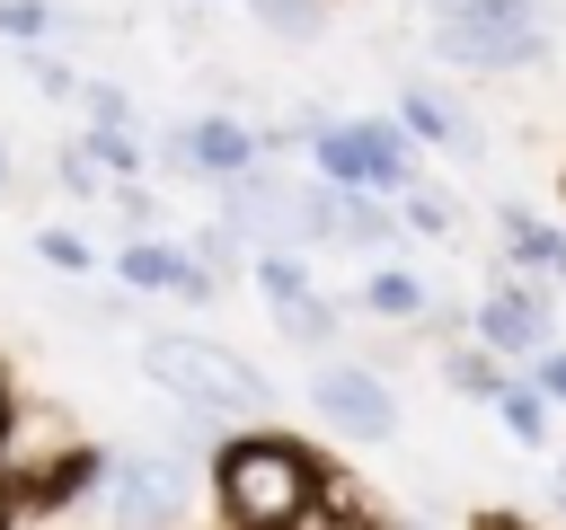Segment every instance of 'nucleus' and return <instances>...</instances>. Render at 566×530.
Returning a JSON list of instances; mask_svg holds the SVG:
<instances>
[{
  "label": "nucleus",
  "mask_w": 566,
  "mask_h": 530,
  "mask_svg": "<svg viewBox=\"0 0 566 530\" xmlns=\"http://www.w3.org/2000/svg\"><path fill=\"white\" fill-rule=\"evenodd\" d=\"M433 53H442L451 71H478V80H495V71H539V62L557 53V18H548L539 0H460V18L433 26Z\"/></svg>",
  "instance_id": "3"
},
{
  "label": "nucleus",
  "mask_w": 566,
  "mask_h": 530,
  "mask_svg": "<svg viewBox=\"0 0 566 530\" xmlns=\"http://www.w3.org/2000/svg\"><path fill=\"white\" fill-rule=\"evenodd\" d=\"M248 18H256L265 35H292V44H301V35H318V26L336 18V0H248Z\"/></svg>",
  "instance_id": "19"
},
{
  "label": "nucleus",
  "mask_w": 566,
  "mask_h": 530,
  "mask_svg": "<svg viewBox=\"0 0 566 530\" xmlns=\"http://www.w3.org/2000/svg\"><path fill=\"white\" fill-rule=\"evenodd\" d=\"M522 380H531V389H539L548 406H566V344H548V353H539V362H531Z\"/></svg>",
  "instance_id": "26"
},
{
  "label": "nucleus",
  "mask_w": 566,
  "mask_h": 530,
  "mask_svg": "<svg viewBox=\"0 0 566 530\" xmlns=\"http://www.w3.org/2000/svg\"><path fill=\"white\" fill-rule=\"evenodd\" d=\"M548 504H557V521H566V468H557V477H548Z\"/></svg>",
  "instance_id": "29"
},
{
  "label": "nucleus",
  "mask_w": 566,
  "mask_h": 530,
  "mask_svg": "<svg viewBox=\"0 0 566 530\" xmlns=\"http://www.w3.org/2000/svg\"><path fill=\"white\" fill-rule=\"evenodd\" d=\"M363 309H371V318H416V327H424V309H433V283H424V274H407V265H371V283H363Z\"/></svg>",
  "instance_id": "15"
},
{
  "label": "nucleus",
  "mask_w": 566,
  "mask_h": 530,
  "mask_svg": "<svg viewBox=\"0 0 566 530\" xmlns=\"http://www.w3.org/2000/svg\"><path fill=\"white\" fill-rule=\"evenodd\" d=\"M478 344L495 353V362H539L548 344H557V283H531V274H495L486 292H478Z\"/></svg>",
  "instance_id": "6"
},
{
  "label": "nucleus",
  "mask_w": 566,
  "mask_h": 530,
  "mask_svg": "<svg viewBox=\"0 0 566 530\" xmlns=\"http://www.w3.org/2000/svg\"><path fill=\"white\" fill-rule=\"evenodd\" d=\"M398 221H407V239H451V230H460V194L433 186V177H416V186L398 194Z\"/></svg>",
  "instance_id": "17"
},
{
  "label": "nucleus",
  "mask_w": 566,
  "mask_h": 530,
  "mask_svg": "<svg viewBox=\"0 0 566 530\" xmlns=\"http://www.w3.org/2000/svg\"><path fill=\"white\" fill-rule=\"evenodd\" d=\"M442 380H451L460 398H486V406H495V398L513 389V362H495V353L469 336V344H442Z\"/></svg>",
  "instance_id": "16"
},
{
  "label": "nucleus",
  "mask_w": 566,
  "mask_h": 530,
  "mask_svg": "<svg viewBox=\"0 0 566 530\" xmlns=\"http://www.w3.org/2000/svg\"><path fill=\"white\" fill-rule=\"evenodd\" d=\"M177 141H186V168L195 177H212V186H239V177H256L265 168V141H256V124H239V115H186L177 124Z\"/></svg>",
  "instance_id": "8"
},
{
  "label": "nucleus",
  "mask_w": 566,
  "mask_h": 530,
  "mask_svg": "<svg viewBox=\"0 0 566 530\" xmlns=\"http://www.w3.org/2000/svg\"><path fill=\"white\" fill-rule=\"evenodd\" d=\"M150 203H159L150 186H115V221H124L133 239H150Z\"/></svg>",
  "instance_id": "27"
},
{
  "label": "nucleus",
  "mask_w": 566,
  "mask_h": 530,
  "mask_svg": "<svg viewBox=\"0 0 566 530\" xmlns=\"http://www.w3.org/2000/svg\"><path fill=\"white\" fill-rule=\"evenodd\" d=\"M0 35H18V44L35 53L44 35H62V9H53V0H0Z\"/></svg>",
  "instance_id": "23"
},
{
  "label": "nucleus",
  "mask_w": 566,
  "mask_h": 530,
  "mask_svg": "<svg viewBox=\"0 0 566 530\" xmlns=\"http://www.w3.org/2000/svg\"><path fill=\"white\" fill-rule=\"evenodd\" d=\"M0 451H9V433H0Z\"/></svg>",
  "instance_id": "31"
},
{
  "label": "nucleus",
  "mask_w": 566,
  "mask_h": 530,
  "mask_svg": "<svg viewBox=\"0 0 566 530\" xmlns=\"http://www.w3.org/2000/svg\"><path fill=\"white\" fill-rule=\"evenodd\" d=\"M27 80H35L53 106H80V97H88V71H71V62H62V53H44V44L27 53Z\"/></svg>",
  "instance_id": "22"
},
{
  "label": "nucleus",
  "mask_w": 566,
  "mask_h": 530,
  "mask_svg": "<svg viewBox=\"0 0 566 530\" xmlns=\"http://www.w3.org/2000/svg\"><path fill=\"white\" fill-rule=\"evenodd\" d=\"M248 283H256V300L283 318V309H301V300H318V274H310V256L301 247H265L256 265H248Z\"/></svg>",
  "instance_id": "13"
},
{
  "label": "nucleus",
  "mask_w": 566,
  "mask_h": 530,
  "mask_svg": "<svg viewBox=\"0 0 566 530\" xmlns=\"http://www.w3.org/2000/svg\"><path fill=\"white\" fill-rule=\"evenodd\" d=\"M133 362H142V380L150 389H168L195 424H239V415H274V380L256 371V362H239L230 344H203V336H186V327H142L133 336Z\"/></svg>",
  "instance_id": "2"
},
{
  "label": "nucleus",
  "mask_w": 566,
  "mask_h": 530,
  "mask_svg": "<svg viewBox=\"0 0 566 530\" xmlns=\"http://www.w3.org/2000/svg\"><path fill=\"white\" fill-rule=\"evenodd\" d=\"M212 504L230 530H318L327 521V468L292 433H230L212 451Z\"/></svg>",
  "instance_id": "1"
},
{
  "label": "nucleus",
  "mask_w": 566,
  "mask_h": 530,
  "mask_svg": "<svg viewBox=\"0 0 566 530\" xmlns=\"http://www.w3.org/2000/svg\"><path fill=\"white\" fill-rule=\"evenodd\" d=\"M345 194V186H336ZM407 239V221H398V203L389 194H345L336 203V247H363V256H389Z\"/></svg>",
  "instance_id": "11"
},
{
  "label": "nucleus",
  "mask_w": 566,
  "mask_h": 530,
  "mask_svg": "<svg viewBox=\"0 0 566 530\" xmlns=\"http://www.w3.org/2000/svg\"><path fill=\"white\" fill-rule=\"evenodd\" d=\"M407 132H398V115H327L318 132H310V159H318V177L327 186H345V194H407L416 186V168H407Z\"/></svg>",
  "instance_id": "4"
},
{
  "label": "nucleus",
  "mask_w": 566,
  "mask_h": 530,
  "mask_svg": "<svg viewBox=\"0 0 566 530\" xmlns=\"http://www.w3.org/2000/svg\"><path fill=\"white\" fill-rule=\"evenodd\" d=\"M195 459L186 451H115L106 459V486H97V512L115 521V530H186V512H195Z\"/></svg>",
  "instance_id": "5"
},
{
  "label": "nucleus",
  "mask_w": 566,
  "mask_h": 530,
  "mask_svg": "<svg viewBox=\"0 0 566 530\" xmlns=\"http://www.w3.org/2000/svg\"><path fill=\"white\" fill-rule=\"evenodd\" d=\"M495 415H504V433H513L522 451H548V415H557V406H548V398H539L522 371H513V389L495 398Z\"/></svg>",
  "instance_id": "18"
},
{
  "label": "nucleus",
  "mask_w": 566,
  "mask_h": 530,
  "mask_svg": "<svg viewBox=\"0 0 566 530\" xmlns=\"http://www.w3.org/2000/svg\"><path fill=\"white\" fill-rule=\"evenodd\" d=\"M0 186H9V150H0Z\"/></svg>",
  "instance_id": "30"
},
{
  "label": "nucleus",
  "mask_w": 566,
  "mask_h": 530,
  "mask_svg": "<svg viewBox=\"0 0 566 530\" xmlns=\"http://www.w3.org/2000/svg\"><path fill=\"white\" fill-rule=\"evenodd\" d=\"M274 327H283L292 353H327V344H336V300H301V309H283Z\"/></svg>",
  "instance_id": "20"
},
{
  "label": "nucleus",
  "mask_w": 566,
  "mask_h": 530,
  "mask_svg": "<svg viewBox=\"0 0 566 530\" xmlns=\"http://www.w3.org/2000/svg\"><path fill=\"white\" fill-rule=\"evenodd\" d=\"M495 239H504V265L495 274H531V283H557L566 292V230L539 221L531 203H495Z\"/></svg>",
  "instance_id": "10"
},
{
  "label": "nucleus",
  "mask_w": 566,
  "mask_h": 530,
  "mask_svg": "<svg viewBox=\"0 0 566 530\" xmlns=\"http://www.w3.org/2000/svg\"><path fill=\"white\" fill-rule=\"evenodd\" d=\"M310 406H318L327 433H345V442H363V451L398 442V389H389L371 362H318V371H310Z\"/></svg>",
  "instance_id": "7"
},
{
  "label": "nucleus",
  "mask_w": 566,
  "mask_h": 530,
  "mask_svg": "<svg viewBox=\"0 0 566 530\" xmlns=\"http://www.w3.org/2000/svg\"><path fill=\"white\" fill-rule=\"evenodd\" d=\"M35 256H44L53 274H71V283H80V274H97V247H88L80 230H62V221H44V230H35Z\"/></svg>",
  "instance_id": "21"
},
{
  "label": "nucleus",
  "mask_w": 566,
  "mask_h": 530,
  "mask_svg": "<svg viewBox=\"0 0 566 530\" xmlns=\"http://www.w3.org/2000/svg\"><path fill=\"white\" fill-rule=\"evenodd\" d=\"M389 115H398V132H407V141H424V150H451V159H478V115H469V106H451L433 80H398Z\"/></svg>",
  "instance_id": "9"
},
{
  "label": "nucleus",
  "mask_w": 566,
  "mask_h": 530,
  "mask_svg": "<svg viewBox=\"0 0 566 530\" xmlns=\"http://www.w3.org/2000/svg\"><path fill=\"white\" fill-rule=\"evenodd\" d=\"M71 141H80L115 186H142V168H150V132H133V124H80Z\"/></svg>",
  "instance_id": "14"
},
{
  "label": "nucleus",
  "mask_w": 566,
  "mask_h": 530,
  "mask_svg": "<svg viewBox=\"0 0 566 530\" xmlns=\"http://www.w3.org/2000/svg\"><path fill=\"white\" fill-rule=\"evenodd\" d=\"M18 504H27V495H18V477H9V468H0V530H9V521H18Z\"/></svg>",
  "instance_id": "28"
},
{
  "label": "nucleus",
  "mask_w": 566,
  "mask_h": 530,
  "mask_svg": "<svg viewBox=\"0 0 566 530\" xmlns=\"http://www.w3.org/2000/svg\"><path fill=\"white\" fill-rule=\"evenodd\" d=\"M53 177H62L71 194H97V186H106V168H97V159H88L80 141H62V150H53Z\"/></svg>",
  "instance_id": "24"
},
{
  "label": "nucleus",
  "mask_w": 566,
  "mask_h": 530,
  "mask_svg": "<svg viewBox=\"0 0 566 530\" xmlns=\"http://www.w3.org/2000/svg\"><path fill=\"white\" fill-rule=\"evenodd\" d=\"M106 274H115L124 292H177V274H186V247H168V239H124V247L106 256Z\"/></svg>",
  "instance_id": "12"
},
{
  "label": "nucleus",
  "mask_w": 566,
  "mask_h": 530,
  "mask_svg": "<svg viewBox=\"0 0 566 530\" xmlns=\"http://www.w3.org/2000/svg\"><path fill=\"white\" fill-rule=\"evenodd\" d=\"M80 115H88V124H133V97H124V88H106V80H88Z\"/></svg>",
  "instance_id": "25"
}]
</instances>
